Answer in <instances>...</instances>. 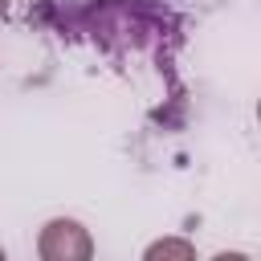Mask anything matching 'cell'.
I'll return each mask as SVG.
<instances>
[{
    "mask_svg": "<svg viewBox=\"0 0 261 261\" xmlns=\"http://www.w3.org/2000/svg\"><path fill=\"white\" fill-rule=\"evenodd\" d=\"M37 253H41V261H86V257L94 253V241H90V232H86L77 220L57 216V220H49V224L41 228Z\"/></svg>",
    "mask_w": 261,
    "mask_h": 261,
    "instance_id": "cell-1",
    "label": "cell"
},
{
    "mask_svg": "<svg viewBox=\"0 0 261 261\" xmlns=\"http://www.w3.org/2000/svg\"><path fill=\"white\" fill-rule=\"evenodd\" d=\"M147 257H192V245L188 241H159L147 249Z\"/></svg>",
    "mask_w": 261,
    "mask_h": 261,
    "instance_id": "cell-2",
    "label": "cell"
},
{
    "mask_svg": "<svg viewBox=\"0 0 261 261\" xmlns=\"http://www.w3.org/2000/svg\"><path fill=\"white\" fill-rule=\"evenodd\" d=\"M4 16H8V0H0V20H4Z\"/></svg>",
    "mask_w": 261,
    "mask_h": 261,
    "instance_id": "cell-3",
    "label": "cell"
},
{
    "mask_svg": "<svg viewBox=\"0 0 261 261\" xmlns=\"http://www.w3.org/2000/svg\"><path fill=\"white\" fill-rule=\"evenodd\" d=\"M0 257H4V249H0Z\"/></svg>",
    "mask_w": 261,
    "mask_h": 261,
    "instance_id": "cell-4",
    "label": "cell"
}]
</instances>
